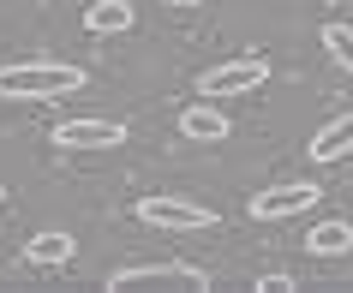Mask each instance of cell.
<instances>
[{"mask_svg":"<svg viewBox=\"0 0 353 293\" xmlns=\"http://www.w3.org/2000/svg\"><path fill=\"white\" fill-rule=\"evenodd\" d=\"M132 132L126 120H96V114H84V120H60L54 126V144L60 150H114V144H126Z\"/></svg>","mask_w":353,"mask_h":293,"instance_id":"obj_5","label":"cell"},{"mask_svg":"<svg viewBox=\"0 0 353 293\" xmlns=\"http://www.w3.org/2000/svg\"><path fill=\"white\" fill-rule=\"evenodd\" d=\"M168 6H198V0H168Z\"/></svg>","mask_w":353,"mask_h":293,"instance_id":"obj_14","label":"cell"},{"mask_svg":"<svg viewBox=\"0 0 353 293\" xmlns=\"http://www.w3.org/2000/svg\"><path fill=\"white\" fill-rule=\"evenodd\" d=\"M270 84V60H222V66H210L204 78H198V96H252Z\"/></svg>","mask_w":353,"mask_h":293,"instance_id":"obj_4","label":"cell"},{"mask_svg":"<svg viewBox=\"0 0 353 293\" xmlns=\"http://www.w3.org/2000/svg\"><path fill=\"white\" fill-rule=\"evenodd\" d=\"M132 287H210V275L198 263H126L108 275V293H132Z\"/></svg>","mask_w":353,"mask_h":293,"instance_id":"obj_3","label":"cell"},{"mask_svg":"<svg viewBox=\"0 0 353 293\" xmlns=\"http://www.w3.org/2000/svg\"><path fill=\"white\" fill-rule=\"evenodd\" d=\"M72 252H78V239H72V234H60V228H48V234H37L30 245H24V257H30V263H42V270L72 263Z\"/></svg>","mask_w":353,"mask_h":293,"instance_id":"obj_9","label":"cell"},{"mask_svg":"<svg viewBox=\"0 0 353 293\" xmlns=\"http://www.w3.org/2000/svg\"><path fill=\"white\" fill-rule=\"evenodd\" d=\"M312 162H341V156H353V114H335L330 126L312 132Z\"/></svg>","mask_w":353,"mask_h":293,"instance_id":"obj_8","label":"cell"},{"mask_svg":"<svg viewBox=\"0 0 353 293\" xmlns=\"http://www.w3.org/2000/svg\"><path fill=\"white\" fill-rule=\"evenodd\" d=\"M0 203H6V185H0Z\"/></svg>","mask_w":353,"mask_h":293,"instance_id":"obj_15","label":"cell"},{"mask_svg":"<svg viewBox=\"0 0 353 293\" xmlns=\"http://www.w3.org/2000/svg\"><path fill=\"white\" fill-rule=\"evenodd\" d=\"M317 203V185L312 180H294V185H270V192H252V221H288L299 210Z\"/></svg>","mask_w":353,"mask_h":293,"instance_id":"obj_6","label":"cell"},{"mask_svg":"<svg viewBox=\"0 0 353 293\" xmlns=\"http://www.w3.org/2000/svg\"><path fill=\"white\" fill-rule=\"evenodd\" d=\"M323 48L341 72H353V24H323Z\"/></svg>","mask_w":353,"mask_h":293,"instance_id":"obj_12","label":"cell"},{"mask_svg":"<svg viewBox=\"0 0 353 293\" xmlns=\"http://www.w3.org/2000/svg\"><path fill=\"white\" fill-rule=\"evenodd\" d=\"M132 216L144 221V228H168V234H204V228H216V210H210V203L168 198V192L138 198V210H132Z\"/></svg>","mask_w":353,"mask_h":293,"instance_id":"obj_2","label":"cell"},{"mask_svg":"<svg viewBox=\"0 0 353 293\" xmlns=\"http://www.w3.org/2000/svg\"><path fill=\"white\" fill-rule=\"evenodd\" d=\"M252 287L258 293H294V281H288V275H263V281H252Z\"/></svg>","mask_w":353,"mask_h":293,"instance_id":"obj_13","label":"cell"},{"mask_svg":"<svg viewBox=\"0 0 353 293\" xmlns=\"http://www.w3.org/2000/svg\"><path fill=\"white\" fill-rule=\"evenodd\" d=\"M305 252H312V257H341V252H353V221H317L312 234H305Z\"/></svg>","mask_w":353,"mask_h":293,"instance_id":"obj_10","label":"cell"},{"mask_svg":"<svg viewBox=\"0 0 353 293\" xmlns=\"http://www.w3.org/2000/svg\"><path fill=\"white\" fill-rule=\"evenodd\" d=\"M228 114L210 108V102H192V108H180V138H192V144H228Z\"/></svg>","mask_w":353,"mask_h":293,"instance_id":"obj_7","label":"cell"},{"mask_svg":"<svg viewBox=\"0 0 353 293\" xmlns=\"http://www.w3.org/2000/svg\"><path fill=\"white\" fill-rule=\"evenodd\" d=\"M84 24H90L96 37L132 30V0H90V6H84Z\"/></svg>","mask_w":353,"mask_h":293,"instance_id":"obj_11","label":"cell"},{"mask_svg":"<svg viewBox=\"0 0 353 293\" xmlns=\"http://www.w3.org/2000/svg\"><path fill=\"white\" fill-rule=\"evenodd\" d=\"M84 84H90V72L72 66V60H12V66H0L6 102H54V96H78Z\"/></svg>","mask_w":353,"mask_h":293,"instance_id":"obj_1","label":"cell"}]
</instances>
